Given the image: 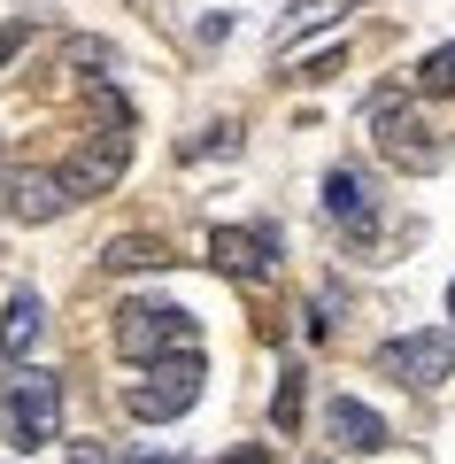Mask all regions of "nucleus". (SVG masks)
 I'll return each mask as SVG.
<instances>
[{"label": "nucleus", "mask_w": 455, "mask_h": 464, "mask_svg": "<svg viewBox=\"0 0 455 464\" xmlns=\"http://www.w3.org/2000/svg\"><path fill=\"white\" fill-rule=\"evenodd\" d=\"M0 426H8V449H54V433H62V380L39 364H16V380H8V402H0Z\"/></svg>", "instance_id": "f257e3e1"}, {"label": "nucleus", "mask_w": 455, "mask_h": 464, "mask_svg": "<svg viewBox=\"0 0 455 464\" xmlns=\"http://www.w3.org/2000/svg\"><path fill=\"white\" fill-rule=\"evenodd\" d=\"M116 348L131 364H163V356H194L201 325L178 310V302H124L116 310Z\"/></svg>", "instance_id": "f03ea898"}, {"label": "nucleus", "mask_w": 455, "mask_h": 464, "mask_svg": "<svg viewBox=\"0 0 455 464\" xmlns=\"http://www.w3.org/2000/svg\"><path fill=\"white\" fill-rule=\"evenodd\" d=\"M201 380H209V364H201V348L194 356H163V364H147V380L131 387V418L139 426H170V418H185L201 402Z\"/></svg>", "instance_id": "7ed1b4c3"}, {"label": "nucleus", "mask_w": 455, "mask_h": 464, "mask_svg": "<svg viewBox=\"0 0 455 464\" xmlns=\"http://www.w3.org/2000/svg\"><path fill=\"white\" fill-rule=\"evenodd\" d=\"M124 163H131V132H93L62 170H54V186H62V201H93V194H109V186L124 179Z\"/></svg>", "instance_id": "20e7f679"}, {"label": "nucleus", "mask_w": 455, "mask_h": 464, "mask_svg": "<svg viewBox=\"0 0 455 464\" xmlns=\"http://www.w3.org/2000/svg\"><path fill=\"white\" fill-rule=\"evenodd\" d=\"M371 140H378V155L386 163H402V170H440V140H424V116L409 109V101H378L371 109Z\"/></svg>", "instance_id": "39448f33"}, {"label": "nucleus", "mask_w": 455, "mask_h": 464, "mask_svg": "<svg viewBox=\"0 0 455 464\" xmlns=\"http://www.w3.org/2000/svg\"><path fill=\"white\" fill-rule=\"evenodd\" d=\"M209 264L232 271V279H270L278 271V225H216L209 232Z\"/></svg>", "instance_id": "423d86ee"}, {"label": "nucleus", "mask_w": 455, "mask_h": 464, "mask_svg": "<svg viewBox=\"0 0 455 464\" xmlns=\"http://www.w3.org/2000/svg\"><path fill=\"white\" fill-rule=\"evenodd\" d=\"M378 364L393 380H409V387H440L455 372V333H402V341L378 348Z\"/></svg>", "instance_id": "0eeeda50"}, {"label": "nucleus", "mask_w": 455, "mask_h": 464, "mask_svg": "<svg viewBox=\"0 0 455 464\" xmlns=\"http://www.w3.org/2000/svg\"><path fill=\"white\" fill-rule=\"evenodd\" d=\"M70 201L62 186H54V170H0V217H16V225H54Z\"/></svg>", "instance_id": "6e6552de"}, {"label": "nucleus", "mask_w": 455, "mask_h": 464, "mask_svg": "<svg viewBox=\"0 0 455 464\" xmlns=\"http://www.w3.org/2000/svg\"><path fill=\"white\" fill-rule=\"evenodd\" d=\"M325 433H332L340 449H355V457H378V449L393 441L386 418H378L371 402H355V395H332V402H325Z\"/></svg>", "instance_id": "1a4fd4ad"}, {"label": "nucleus", "mask_w": 455, "mask_h": 464, "mask_svg": "<svg viewBox=\"0 0 455 464\" xmlns=\"http://www.w3.org/2000/svg\"><path fill=\"white\" fill-rule=\"evenodd\" d=\"M325 209L340 217L355 240H378V209H371V186H363V170H325Z\"/></svg>", "instance_id": "9d476101"}, {"label": "nucleus", "mask_w": 455, "mask_h": 464, "mask_svg": "<svg viewBox=\"0 0 455 464\" xmlns=\"http://www.w3.org/2000/svg\"><path fill=\"white\" fill-rule=\"evenodd\" d=\"M39 333H47V302H39L32 286H24V295H8V310H0V356H8V364H24V356L39 348Z\"/></svg>", "instance_id": "9b49d317"}, {"label": "nucleus", "mask_w": 455, "mask_h": 464, "mask_svg": "<svg viewBox=\"0 0 455 464\" xmlns=\"http://www.w3.org/2000/svg\"><path fill=\"white\" fill-rule=\"evenodd\" d=\"M100 264H109V271H163V264H170V248L155 240V232H116Z\"/></svg>", "instance_id": "f8f14e48"}, {"label": "nucleus", "mask_w": 455, "mask_h": 464, "mask_svg": "<svg viewBox=\"0 0 455 464\" xmlns=\"http://www.w3.org/2000/svg\"><path fill=\"white\" fill-rule=\"evenodd\" d=\"M340 8H347V0H301V8H293V16L278 24V47H301V32H317V24H332Z\"/></svg>", "instance_id": "ddd939ff"}, {"label": "nucleus", "mask_w": 455, "mask_h": 464, "mask_svg": "<svg viewBox=\"0 0 455 464\" xmlns=\"http://www.w3.org/2000/svg\"><path fill=\"white\" fill-rule=\"evenodd\" d=\"M417 85H424V93H455V39H448V47H432V54L417 63Z\"/></svg>", "instance_id": "4468645a"}, {"label": "nucleus", "mask_w": 455, "mask_h": 464, "mask_svg": "<svg viewBox=\"0 0 455 464\" xmlns=\"http://www.w3.org/2000/svg\"><path fill=\"white\" fill-rule=\"evenodd\" d=\"M270 418H278V433H293V426H301V372H278V395H270Z\"/></svg>", "instance_id": "2eb2a0df"}, {"label": "nucleus", "mask_w": 455, "mask_h": 464, "mask_svg": "<svg viewBox=\"0 0 455 464\" xmlns=\"http://www.w3.org/2000/svg\"><path fill=\"white\" fill-rule=\"evenodd\" d=\"M240 148V124H209V140H185V155H232Z\"/></svg>", "instance_id": "dca6fc26"}, {"label": "nucleus", "mask_w": 455, "mask_h": 464, "mask_svg": "<svg viewBox=\"0 0 455 464\" xmlns=\"http://www.w3.org/2000/svg\"><path fill=\"white\" fill-rule=\"evenodd\" d=\"M24 39H32V24H0V70H8V63H16V54H24Z\"/></svg>", "instance_id": "f3484780"}, {"label": "nucleus", "mask_w": 455, "mask_h": 464, "mask_svg": "<svg viewBox=\"0 0 455 464\" xmlns=\"http://www.w3.org/2000/svg\"><path fill=\"white\" fill-rule=\"evenodd\" d=\"M224 464H270V449H232Z\"/></svg>", "instance_id": "a211bd4d"}, {"label": "nucleus", "mask_w": 455, "mask_h": 464, "mask_svg": "<svg viewBox=\"0 0 455 464\" xmlns=\"http://www.w3.org/2000/svg\"><path fill=\"white\" fill-rule=\"evenodd\" d=\"M448 310H455V279H448Z\"/></svg>", "instance_id": "6ab92c4d"}]
</instances>
